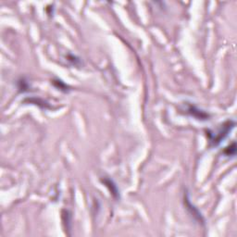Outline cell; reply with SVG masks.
Instances as JSON below:
<instances>
[{
    "instance_id": "cell-1",
    "label": "cell",
    "mask_w": 237,
    "mask_h": 237,
    "mask_svg": "<svg viewBox=\"0 0 237 237\" xmlns=\"http://www.w3.org/2000/svg\"><path fill=\"white\" fill-rule=\"evenodd\" d=\"M234 126H235V122H234V121H232V120H231V121H228L226 124H224V125L221 127V129L219 131V133L215 134L214 137H211V138H210L211 142H212L214 145L219 144L221 140H223V139L225 138V136L228 134V132H231V130H232V128H234Z\"/></svg>"
},
{
    "instance_id": "cell-3",
    "label": "cell",
    "mask_w": 237,
    "mask_h": 237,
    "mask_svg": "<svg viewBox=\"0 0 237 237\" xmlns=\"http://www.w3.org/2000/svg\"><path fill=\"white\" fill-rule=\"evenodd\" d=\"M225 154L227 156H235V143H233V145L225 150Z\"/></svg>"
},
{
    "instance_id": "cell-2",
    "label": "cell",
    "mask_w": 237,
    "mask_h": 237,
    "mask_svg": "<svg viewBox=\"0 0 237 237\" xmlns=\"http://www.w3.org/2000/svg\"><path fill=\"white\" fill-rule=\"evenodd\" d=\"M103 183H104V184H105L108 187H109V189H110L111 193H112L114 196H118V189H117L116 185L112 183V181H111V180L105 179V180L103 181Z\"/></svg>"
}]
</instances>
